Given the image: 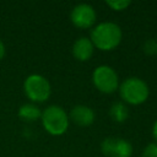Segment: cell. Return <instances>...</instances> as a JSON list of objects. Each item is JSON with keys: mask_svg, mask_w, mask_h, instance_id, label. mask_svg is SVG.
<instances>
[{"mask_svg": "<svg viewBox=\"0 0 157 157\" xmlns=\"http://www.w3.org/2000/svg\"><path fill=\"white\" fill-rule=\"evenodd\" d=\"M123 38V32L119 25L114 22H101L93 27L91 31V42L94 48L103 50V52H109L115 49Z\"/></svg>", "mask_w": 157, "mask_h": 157, "instance_id": "obj_1", "label": "cell"}, {"mask_svg": "<svg viewBox=\"0 0 157 157\" xmlns=\"http://www.w3.org/2000/svg\"><path fill=\"white\" fill-rule=\"evenodd\" d=\"M119 94L123 99V103L131 104V105H139L147 101L150 96V90L147 83L136 76H130L125 78L119 85Z\"/></svg>", "mask_w": 157, "mask_h": 157, "instance_id": "obj_2", "label": "cell"}, {"mask_svg": "<svg viewBox=\"0 0 157 157\" xmlns=\"http://www.w3.org/2000/svg\"><path fill=\"white\" fill-rule=\"evenodd\" d=\"M40 121L44 130L53 136H60L65 134L70 124L67 113L64 110V108L55 104L47 107L42 112Z\"/></svg>", "mask_w": 157, "mask_h": 157, "instance_id": "obj_3", "label": "cell"}, {"mask_svg": "<svg viewBox=\"0 0 157 157\" xmlns=\"http://www.w3.org/2000/svg\"><path fill=\"white\" fill-rule=\"evenodd\" d=\"M23 92L32 103H43L50 97L52 87L43 75L31 74L25 78Z\"/></svg>", "mask_w": 157, "mask_h": 157, "instance_id": "obj_4", "label": "cell"}, {"mask_svg": "<svg viewBox=\"0 0 157 157\" xmlns=\"http://www.w3.org/2000/svg\"><path fill=\"white\" fill-rule=\"evenodd\" d=\"M92 83L99 92L109 94L119 88V77L112 66L99 65L92 72Z\"/></svg>", "mask_w": 157, "mask_h": 157, "instance_id": "obj_5", "label": "cell"}, {"mask_svg": "<svg viewBox=\"0 0 157 157\" xmlns=\"http://www.w3.org/2000/svg\"><path fill=\"white\" fill-rule=\"evenodd\" d=\"M101 151L107 157H131L132 145L123 137H105L101 142Z\"/></svg>", "mask_w": 157, "mask_h": 157, "instance_id": "obj_6", "label": "cell"}, {"mask_svg": "<svg viewBox=\"0 0 157 157\" xmlns=\"http://www.w3.org/2000/svg\"><path fill=\"white\" fill-rule=\"evenodd\" d=\"M97 20V13L93 6L90 4H77L70 12L71 23L81 29H87L93 27Z\"/></svg>", "mask_w": 157, "mask_h": 157, "instance_id": "obj_7", "label": "cell"}, {"mask_svg": "<svg viewBox=\"0 0 157 157\" xmlns=\"http://www.w3.org/2000/svg\"><path fill=\"white\" fill-rule=\"evenodd\" d=\"M69 119L77 126L86 128V126H90L94 121L96 114L91 107L85 105V104H77L72 107V109L70 110Z\"/></svg>", "mask_w": 157, "mask_h": 157, "instance_id": "obj_8", "label": "cell"}, {"mask_svg": "<svg viewBox=\"0 0 157 157\" xmlns=\"http://www.w3.org/2000/svg\"><path fill=\"white\" fill-rule=\"evenodd\" d=\"M72 55L76 60L78 61H87L92 58L93 52H94V47L91 42L90 38L87 37H80L77 38L71 48Z\"/></svg>", "mask_w": 157, "mask_h": 157, "instance_id": "obj_9", "label": "cell"}, {"mask_svg": "<svg viewBox=\"0 0 157 157\" xmlns=\"http://www.w3.org/2000/svg\"><path fill=\"white\" fill-rule=\"evenodd\" d=\"M17 114H18V118L22 121L32 123V121H36V120L40 119L42 110L34 103H25L18 108Z\"/></svg>", "mask_w": 157, "mask_h": 157, "instance_id": "obj_10", "label": "cell"}, {"mask_svg": "<svg viewBox=\"0 0 157 157\" xmlns=\"http://www.w3.org/2000/svg\"><path fill=\"white\" fill-rule=\"evenodd\" d=\"M109 117L115 123H124L129 117V109L125 103L115 102L109 108Z\"/></svg>", "mask_w": 157, "mask_h": 157, "instance_id": "obj_11", "label": "cell"}, {"mask_svg": "<svg viewBox=\"0 0 157 157\" xmlns=\"http://www.w3.org/2000/svg\"><path fill=\"white\" fill-rule=\"evenodd\" d=\"M105 4L114 11H124L126 7L130 6V1L129 0H108L105 1Z\"/></svg>", "mask_w": 157, "mask_h": 157, "instance_id": "obj_12", "label": "cell"}, {"mask_svg": "<svg viewBox=\"0 0 157 157\" xmlns=\"http://www.w3.org/2000/svg\"><path fill=\"white\" fill-rule=\"evenodd\" d=\"M142 50L147 55H155V54H157V40H155V39H147L142 44Z\"/></svg>", "mask_w": 157, "mask_h": 157, "instance_id": "obj_13", "label": "cell"}, {"mask_svg": "<svg viewBox=\"0 0 157 157\" xmlns=\"http://www.w3.org/2000/svg\"><path fill=\"white\" fill-rule=\"evenodd\" d=\"M142 157H157V142H150L142 151Z\"/></svg>", "mask_w": 157, "mask_h": 157, "instance_id": "obj_14", "label": "cell"}, {"mask_svg": "<svg viewBox=\"0 0 157 157\" xmlns=\"http://www.w3.org/2000/svg\"><path fill=\"white\" fill-rule=\"evenodd\" d=\"M5 53H6V49H5V44L2 43V40L0 39V60L4 59L5 56Z\"/></svg>", "mask_w": 157, "mask_h": 157, "instance_id": "obj_15", "label": "cell"}, {"mask_svg": "<svg viewBox=\"0 0 157 157\" xmlns=\"http://www.w3.org/2000/svg\"><path fill=\"white\" fill-rule=\"evenodd\" d=\"M152 135H153L155 140L157 141V120L153 123V126H152Z\"/></svg>", "mask_w": 157, "mask_h": 157, "instance_id": "obj_16", "label": "cell"}]
</instances>
